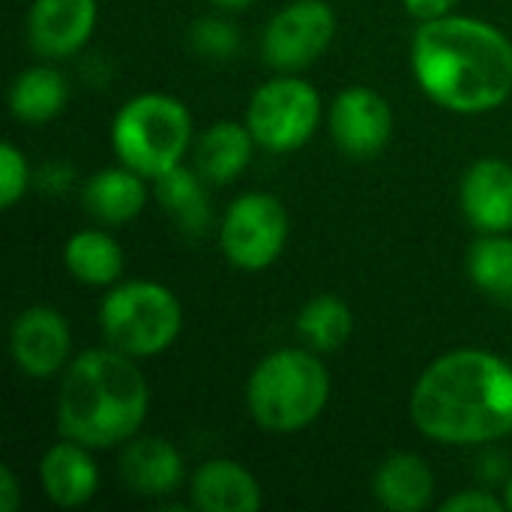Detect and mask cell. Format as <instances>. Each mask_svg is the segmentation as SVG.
<instances>
[{"mask_svg": "<svg viewBox=\"0 0 512 512\" xmlns=\"http://www.w3.org/2000/svg\"><path fill=\"white\" fill-rule=\"evenodd\" d=\"M411 69L435 105L486 114L512 93V42L480 18L441 15L417 27Z\"/></svg>", "mask_w": 512, "mask_h": 512, "instance_id": "obj_1", "label": "cell"}, {"mask_svg": "<svg viewBox=\"0 0 512 512\" xmlns=\"http://www.w3.org/2000/svg\"><path fill=\"white\" fill-rule=\"evenodd\" d=\"M414 426L456 447L489 444L512 432V366L477 348L438 357L414 384Z\"/></svg>", "mask_w": 512, "mask_h": 512, "instance_id": "obj_2", "label": "cell"}, {"mask_svg": "<svg viewBox=\"0 0 512 512\" xmlns=\"http://www.w3.org/2000/svg\"><path fill=\"white\" fill-rule=\"evenodd\" d=\"M135 357L117 348L78 354L60 381L57 429L90 450H111L138 435L150 408V387Z\"/></svg>", "mask_w": 512, "mask_h": 512, "instance_id": "obj_3", "label": "cell"}, {"mask_svg": "<svg viewBox=\"0 0 512 512\" xmlns=\"http://www.w3.org/2000/svg\"><path fill=\"white\" fill-rule=\"evenodd\" d=\"M330 399V372L312 348L267 354L249 375L246 408L267 432H300L312 426Z\"/></svg>", "mask_w": 512, "mask_h": 512, "instance_id": "obj_4", "label": "cell"}, {"mask_svg": "<svg viewBox=\"0 0 512 512\" xmlns=\"http://www.w3.org/2000/svg\"><path fill=\"white\" fill-rule=\"evenodd\" d=\"M192 144V114L168 93L132 96L111 123L117 159L141 177H159L183 162Z\"/></svg>", "mask_w": 512, "mask_h": 512, "instance_id": "obj_5", "label": "cell"}, {"mask_svg": "<svg viewBox=\"0 0 512 512\" xmlns=\"http://www.w3.org/2000/svg\"><path fill=\"white\" fill-rule=\"evenodd\" d=\"M99 327L111 348L129 357H156L174 345L183 327L177 297L159 282H123L99 306Z\"/></svg>", "mask_w": 512, "mask_h": 512, "instance_id": "obj_6", "label": "cell"}, {"mask_svg": "<svg viewBox=\"0 0 512 512\" xmlns=\"http://www.w3.org/2000/svg\"><path fill=\"white\" fill-rule=\"evenodd\" d=\"M321 123V96L303 78H273L261 84L246 108V126L258 147L270 153L300 150Z\"/></svg>", "mask_w": 512, "mask_h": 512, "instance_id": "obj_7", "label": "cell"}, {"mask_svg": "<svg viewBox=\"0 0 512 512\" xmlns=\"http://www.w3.org/2000/svg\"><path fill=\"white\" fill-rule=\"evenodd\" d=\"M219 243L237 270H267L288 243V210L276 195L246 192L225 210Z\"/></svg>", "mask_w": 512, "mask_h": 512, "instance_id": "obj_8", "label": "cell"}, {"mask_svg": "<svg viewBox=\"0 0 512 512\" xmlns=\"http://www.w3.org/2000/svg\"><path fill=\"white\" fill-rule=\"evenodd\" d=\"M333 36L336 15L327 0H294L264 27L261 54L279 72H300L330 48Z\"/></svg>", "mask_w": 512, "mask_h": 512, "instance_id": "obj_9", "label": "cell"}, {"mask_svg": "<svg viewBox=\"0 0 512 512\" xmlns=\"http://www.w3.org/2000/svg\"><path fill=\"white\" fill-rule=\"evenodd\" d=\"M330 135L351 159H375L393 135L390 102L372 87H348L330 105Z\"/></svg>", "mask_w": 512, "mask_h": 512, "instance_id": "obj_10", "label": "cell"}, {"mask_svg": "<svg viewBox=\"0 0 512 512\" xmlns=\"http://www.w3.org/2000/svg\"><path fill=\"white\" fill-rule=\"evenodd\" d=\"M9 351L15 366L36 381H45L66 369L72 351V333L66 318L51 306L24 309L9 330Z\"/></svg>", "mask_w": 512, "mask_h": 512, "instance_id": "obj_11", "label": "cell"}, {"mask_svg": "<svg viewBox=\"0 0 512 512\" xmlns=\"http://www.w3.org/2000/svg\"><path fill=\"white\" fill-rule=\"evenodd\" d=\"M96 18V0H33L27 12L30 48L39 57L66 60L90 42Z\"/></svg>", "mask_w": 512, "mask_h": 512, "instance_id": "obj_12", "label": "cell"}, {"mask_svg": "<svg viewBox=\"0 0 512 512\" xmlns=\"http://www.w3.org/2000/svg\"><path fill=\"white\" fill-rule=\"evenodd\" d=\"M465 219L480 234H507L512 228V165L504 159L474 162L459 186Z\"/></svg>", "mask_w": 512, "mask_h": 512, "instance_id": "obj_13", "label": "cell"}, {"mask_svg": "<svg viewBox=\"0 0 512 512\" xmlns=\"http://www.w3.org/2000/svg\"><path fill=\"white\" fill-rule=\"evenodd\" d=\"M120 477L132 495L165 498L183 486V456L165 438H132L120 453Z\"/></svg>", "mask_w": 512, "mask_h": 512, "instance_id": "obj_14", "label": "cell"}, {"mask_svg": "<svg viewBox=\"0 0 512 512\" xmlns=\"http://www.w3.org/2000/svg\"><path fill=\"white\" fill-rule=\"evenodd\" d=\"M39 483L45 498L57 507H84L99 489V468L90 456V447L72 438L54 444L39 462Z\"/></svg>", "mask_w": 512, "mask_h": 512, "instance_id": "obj_15", "label": "cell"}, {"mask_svg": "<svg viewBox=\"0 0 512 512\" xmlns=\"http://www.w3.org/2000/svg\"><path fill=\"white\" fill-rule=\"evenodd\" d=\"M192 504L204 512H255L261 486L240 462L210 459L192 474Z\"/></svg>", "mask_w": 512, "mask_h": 512, "instance_id": "obj_16", "label": "cell"}, {"mask_svg": "<svg viewBox=\"0 0 512 512\" xmlns=\"http://www.w3.org/2000/svg\"><path fill=\"white\" fill-rule=\"evenodd\" d=\"M255 138L246 123L222 120L213 123L195 144V171L210 183V186H228L234 183L252 162Z\"/></svg>", "mask_w": 512, "mask_h": 512, "instance_id": "obj_17", "label": "cell"}, {"mask_svg": "<svg viewBox=\"0 0 512 512\" xmlns=\"http://www.w3.org/2000/svg\"><path fill=\"white\" fill-rule=\"evenodd\" d=\"M372 492L381 507L393 512L426 510L435 498V474L414 453H393L381 462L372 480Z\"/></svg>", "mask_w": 512, "mask_h": 512, "instance_id": "obj_18", "label": "cell"}, {"mask_svg": "<svg viewBox=\"0 0 512 512\" xmlns=\"http://www.w3.org/2000/svg\"><path fill=\"white\" fill-rule=\"evenodd\" d=\"M147 204L144 177L132 168H105L93 174L84 186V207L93 219L105 225L132 222Z\"/></svg>", "mask_w": 512, "mask_h": 512, "instance_id": "obj_19", "label": "cell"}, {"mask_svg": "<svg viewBox=\"0 0 512 512\" xmlns=\"http://www.w3.org/2000/svg\"><path fill=\"white\" fill-rule=\"evenodd\" d=\"M63 264H66L72 279L93 285V288H102V285H114L120 279L123 249L111 234L87 228V231H78L66 240Z\"/></svg>", "mask_w": 512, "mask_h": 512, "instance_id": "obj_20", "label": "cell"}, {"mask_svg": "<svg viewBox=\"0 0 512 512\" xmlns=\"http://www.w3.org/2000/svg\"><path fill=\"white\" fill-rule=\"evenodd\" d=\"M69 99L66 78L51 66H30L18 72L9 87V111L21 123H48L54 120Z\"/></svg>", "mask_w": 512, "mask_h": 512, "instance_id": "obj_21", "label": "cell"}, {"mask_svg": "<svg viewBox=\"0 0 512 512\" xmlns=\"http://www.w3.org/2000/svg\"><path fill=\"white\" fill-rule=\"evenodd\" d=\"M204 183L207 180L195 168H186L183 162L156 177V201L192 237H201L210 225V204H207Z\"/></svg>", "mask_w": 512, "mask_h": 512, "instance_id": "obj_22", "label": "cell"}, {"mask_svg": "<svg viewBox=\"0 0 512 512\" xmlns=\"http://www.w3.org/2000/svg\"><path fill=\"white\" fill-rule=\"evenodd\" d=\"M354 333V315L345 300L336 294H318L312 297L300 315H297V336L306 348L318 354L339 351Z\"/></svg>", "mask_w": 512, "mask_h": 512, "instance_id": "obj_23", "label": "cell"}, {"mask_svg": "<svg viewBox=\"0 0 512 512\" xmlns=\"http://www.w3.org/2000/svg\"><path fill=\"white\" fill-rule=\"evenodd\" d=\"M468 276L492 300L512 303V240L507 234H483L468 249Z\"/></svg>", "mask_w": 512, "mask_h": 512, "instance_id": "obj_24", "label": "cell"}, {"mask_svg": "<svg viewBox=\"0 0 512 512\" xmlns=\"http://www.w3.org/2000/svg\"><path fill=\"white\" fill-rule=\"evenodd\" d=\"M192 36V45L198 54L210 57V60H228L234 57V51L240 48V36H237V27L210 15V18H198L189 30Z\"/></svg>", "mask_w": 512, "mask_h": 512, "instance_id": "obj_25", "label": "cell"}, {"mask_svg": "<svg viewBox=\"0 0 512 512\" xmlns=\"http://www.w3.org/2000/svg\"><path fill=\"white\" fill-rule=\"evenodd\" d=\"M27 183H30L27 159L12 141H3L0 144V207L12 210L27 192Z\"/></svg>", "mask_w": 512, "mask_h": 512, "instance_id": "obj_26", "label": "cell"}, {"mask_svg": "<svg viewBox=\"0 0 512 512\" xmlns=\"http://www.w3.org/2000/svg\"><path fill=\"white\" fill-rule=\"evenodd\" d=\"M507 507L504 498H495L486 489H465L441 504V512H501Z\"/></svg>", "mask_w": 512, "mask_h": 512, "instance_id": "obj_27", "label": "cell"}, {"mask_svg": "<svg viewBox=\"0 0 512 512\" xmlns=\"http://www.w3.org/2000/svg\"><path fill=\"white\" fill-rule=\"evenodd\" d=\"M405 9L420 18V21H432V18H441V15H450V9L459 3V0H402Z\"/></svg>", "mask_w": 512, "mask_h": 512, "instance_id": "obj_28", "label": "cell"}, {"mask_svg": "<svg viewBox=\"0 0 512 512\" xmlns=\"http://www.w3.org/2000/svg\"><path fill=\"white\" fill-rule=\"evenodd\" d=\"M21 507V492H18V480L12 474L9 465L0 468V512H15Z\"/></svg>", "mask_w": 512, "mask_h": 512, "instance_id": "obj_29", "label": "cell"}, {"mask_svg": "<svg viewBox=\"0 0 512 512\" xmlns=\"http://www.w3.org/2000/svg\"><path fill=\"white\" fill-rule=\"evenodd\" d=\"M210 3L219 6V9H225V12H240V9L252 6L255 0H210Z\"/></svg>", "mask_w": 512, "mask_h": 512, "instance_id": "obj_30", "label": "cell"}, {"mask_svg": "<svg viewBox=\"0 0 512 512\" xmlns=\"http://www.w3.org/2000/svg\"><path fill=\"white\" fill-rule=\"evenodd\" d=\"M504 504H507V510H512V477L507 480V492H504Z\"/></svg>", "mask_w": 512, "mask_h": 512, "instance_id": "obj_31", "label": "cell"}]
</instances>
